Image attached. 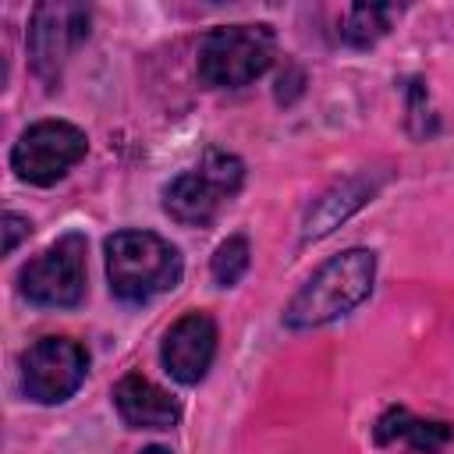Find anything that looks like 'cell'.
<instances>
[{
	"label": "cell",
	"mask_w": 454,
	"mask_h": 454,
	"mask_svg": "<svg viewBox=\"0 0 454 454\" xmlns=\"http://www.w3.org/2000/svg\"><path fill=\"white\" fill-rule=\"evenodd\" d=\"M372 280H376V252L369 248H348L326 259L287 301L284 326L312 330V326L333 323L337 316H348L355 305L369 298Z\"/></svg>",
	"instance_id": "cell-1"
},
{
	"label": "cell",
	"mask_w": 454,
	"mask_h": 454,
	"mask_svg": "<svg viewBox=\"0 0 454 454\" xmlns=\"http://www.w3.org/2000/svg\"><path fill=\"white\" fill-rule=\"evenodd\" d=\"M106 280L114 298L142 305L181 280L177 248L153 231H117L106 238Z\"/></svg>",
	"instance_id": "cell-2"
},
{
	"label": "cell",
	"mask_w": 454,
	"mask_h": 454,
	"mask_svg": "<svg viewBox=\"0 0 454 454\" xmlns=\"http://www.w3.org/2000/svg\"><path fill=\"white\" fill-rule=\"evenodd\" d=\"M273 64V32L266 25H223L199 46V82L206 89H241Z\"/></svg>",
	"instance_id": "cell-3"
},
{
	"label": "cell",
	"mask_w": 454,
	"mask_h": 454,
	"mask_svg": "<svg viewBox=\"0 0 454 454\" xmlns=\"http://www.w3.org/2000/svg\"><path fill=\"white\" fill-rule=\"evenodd\" d=\"M245 167L238 156L209 149L192 170L177 174L167 188H163V209L188 227L209 223L216 216V209L241 188Z\"/></svg>",
	"instance_id": "cell-4"
},
{
	"label": "cell",
	"mask_w": 454,
	"mask_h": 454,
	"mask_svg": "<svg viewBox=\"0 0 454 454\" xmlns=\"http://www.w3.org/2000/svg\"><path fill=\"white\" fill-rule=\"evenodd\" d=\"M18 284L32 305L74 309L85 298V238L82 234L57 238L46 252L25 262Z\"/></svg>",
	"instance_id": "cell-5"
},
{
	"label": "cell",
	"mask_w": 454,
	"mask_h": 454,
	"mask_svg": "<svg viewBox=\"0 0 454 454\" xmlns=\"http://www.w3.org/2000/svg\"><path fill=\"white\" fill-rule=\"evenodd\" d=\"M89 149V138L82 128L67 121H35L21 131V138L11 149V167L28 184H53L60 181Z\"/></svg>",
	"instance_id": "cell-6"
},
{
	"label": "cell",
	"mask_w": 454,
	"mask_h": 454,
	"mask_svg": "<svg viewBox=\"0 0 454 454\" xmlns=\"http://www.w3.org/2000/svg\"><path fill=\"white\" fill-rule=\"evenodd\" d=\"M89 369V355L71 337H39L21 355V390L35 404H60L67 401Z\"/></svg>",
	"instance_id": "cell-7"
},
{
	"label": "cell",
	"mask_w": 454,
	"mask_h": 454,
	"mask_svg": "<svg viewBox=\"0 0 454 454\" xmlns=\"http://www.w3.org/2000/svg\"><path fill=\"white\" fill-rule=\"evenodd\" d=\"M89 35V7L82 4H39L28 21V57L43 82H57L67 57Z\"/></svg>",
	"instance_id": "cell-8"
},
{
	"label": "cell",
	"mask_w": 454,
	"mask_h": 454,
	"mask_svg": "<svg viewBox=\"0 0 454 454\" xmlns=\"http://www.w3.org/2000/svg\"><path fill=\"white\" fill-rule=\"evenodd\" d=\"M213 355H216V323L206 316V312H188L181 316L167 333H163V344H160V362L163 369L192 387L199 383L209 365H213Z\"/></svg>",
	"instance_id": "cell-9"
},
{
	"label": "cell",
	"mask_w": 454,
	"mask_h": 454,
	"mask_svg": "<svg viewBox=\"0 0 454 454\" xmlns=\"http://www.w3.org/2000/svg\"><path fill=\"white\" fill-rule=\"evenodd\" d=\"M114 408L131 429H170L181 419V404L170 390L156 387L142 372H128L114 387Z\"/></svg>",
	"instance_id": "cell-10"
},
{
	"label": "cell",
	"mask_w": 454,
	"mask_h": 454,
	"mask_svg": "<svg viewBox=\"0 0 454 454\" xmlns=\"http://www.w3.org/2000/svg\"><path fill=\"white\" fill-rule=\"evenodd\" d=\"M376 443H408L419 454H440L450 443V426L440 419H419L408 408H387L372 429Z\"/></svg>",
	"instance_id": "cell-11"
},
{
	"label": "cell",
	"mask_w": 454,
	"mask_h": 454,
	"mask_svg": "<svg viewBox=\"0 0 454 454\" xmlns=\"http://www.w3.org/2000/svg\"><path fill=\"white\" fill-rule=\"evenodd\" d=\"M369 192H372V184H369L365 177H351V181L333 184V188L309 209L305 227H301V238H305V241H316V238L330 234L340 220H348V216L369 199Z\"/></svg>",
	"instance_id": "cell-12"
},
{
	"label": "cell",
	"mask_w": 454,
	"mask_h": 454,
	"mask_svg": "<svg viewBox=\"0 0 454 454\" xmlns=\"http://www.w3.org/2000/svg\"><path fill=\"white\" fill-rule=\"evenodd\" d=\"M394 14H397V7L355 4V7H348V14H344L340 35H344V43H351V46H372L380 35H387Z\"/></svg>",
	"instance_id": "cell-13"
},
{
	"label": "cell",
	"mask_w": 454,
	"mask_h": 454,
	"mask_svg": "<svg viewBox=\"0 0 454 454\" xmlns=\"http://www.w3.org/2000/svg\"><path fill=\"white\" fill-rule=\"evenodd\" d=\"M248 262H252V248H248V241H245L241 234H234V238H227V241L216 248L209 270H213V280H216L220 287H231V284H238V280L245 277Z\"/></svg>",
	"instance_id": "cell-14"
},
{
	"label": "cell",
	"mask_w": 454,
	"mask_h": 454,
	"mask_svg": "<svg viewBox=\"0 0 454 454\" xmlns=\"http://www.w3.org/2000/svg\"><path fill=\"white\" fill-rule=\"evenodd\" d=\"M28 231H32V223H28L25 216H18V213H7V216H4V252L11 255V252L18 248V241H21Z\"/></svg>",
	"instance_id": "cell-15"
},
{
	"label": "cell",
	"mask_w": 454,
	"mask_h": 454,
	"mask_svg": "<svg viewBox=\"0 0 454 454\" xmlns=\"http://www.w3.org/2000/svg\"><path fill=\"white\" fill-rule=\"evenodd\" d=\"M138 454H170L167 447H145V450H138Z\"/></svg>",
	"instance_id": "cell-16"
}]
</instances>
